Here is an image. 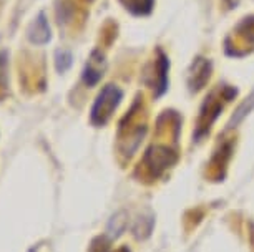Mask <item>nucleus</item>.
Returning a JSON list of instances; mask_svg holds the SVG:
<instances>
[{
    "mask_svg": "<svg viewBox=\"0 0 254 252\" xmlns=\"http://www.w3.org/2000/svg\"><path fill=\"white\" fill-rule=\"evenodd\" d=\"M123 92L117 85H107L103 87L102 92L98 93L97 100H95L92 106V115L90 120L95 126H103L110 121V118L118 108V104L122 103Z\"/></svg>",
    "mask_w": 254,
    "mask_h": 252,
    "instance_id": "nucleus-1",
    "label": "nucleus"
},
{
    "mask_svg": "<svg viewBox=\"0 0 254 252\" xmlns=\"http://www.w3.org/2000/svg\"><path fill=\"white\" fill-rule=\"evenodd\" d=\"M175 161H176V154L171 150H168L166 146H155L146 154V164L155 176H160Z\"/></svg>",
    "mask_w": 254,
    "mask_h": 252,
    "instance_id": "nucleus-2",
    "label": "nucleus"
},
{
    "mask_svg": "<svg viewBox=\"0 0 254 252\" xmlns=\"http://www.w3.org/2000/svg\"><path fill=\"white\" fill-rule=\"evenodd\" d=\"M103 70H105V60L102 53L98 51H93L92 56H90L88 63L85 65L83 70V82L87 87H95L103 77Z\"/></svg>",
    "mask_w": 254,
    "mask_h": 252,
    "instance_id": "nucleus-3",
    "label": "nucleus"
},
{
    "mask_svg": "<svg viewBox=\"0 0 254 252\" xmlns=\"http://www.w3.org/2000/svg\"><path fill=\"white\" fill-rule=\"evenodd\" d=\"M28 40L35 45H45L50 40V27L44 13H40L28 28Z\"/></svg>",
    "mask_w": 254,
    "mask_h": 252,
    "instance_id": "nucleus-4",
    "label": "nucleus"
},
{
    "mask_svg": "<svg viewBox=\"0 0 254 252\" xmlns=\"http://www.w3.org/2000/svg\"><path fill=\"white\" fill-rule=\"evenodd\" d=\"M127 224H128V214L125 211H120L117 212L115 216L110 219V224H108V236L112 237H118L122 232L127 229Z\"/></svg>",
    "mask_w": 254,
    "mask_h": 252,
    "instance_id": "nucleus-5",
    "label": "nucleus"
},
{
    "mask_svg": "<svg viewBox=\"0 0 254 252\" xmlns=\"http://www.w3.org/2000/svg\"><path fill=\"white\" fill-rule=\"evenodd\" d=\"M168 68H170V61L163 53H160V61H158V77H160V82H158L156 87V95L160 97L166 92L168 88Z\"/></svg>",
    "mask_w": 254,
    "mask_h": 252,
    "instance_id": "nucleus-6",
    "label": "nucleus"
},
{
    "mask_svg": "<svg viewBox=\"0 0 254 252\" xmlns=\"http://www.w3.org/2000/svg\"><path fill=\"white\" fill-rule=\"evenodd\" d=\"M125 5L135 15H146L153 8V0H123Z\"/></svg>",
    "mask_w": 254,
    "mask_h": 252,
    "instance_id": "nucleus-7",
    "label": "nucleus"
},
{
    "mask_svg": "<svg viewBox=\"0 0 254 252\" xmlns=\"http://www.w3.org/2000/svg\"><path fill=\"white\" fill-rule=\"evenodd\" d=\"M55 65H57V70L62 71V73L68 70L70 65H71V53H70V51H65V50H59V51H57Z\"/></svg>",
    "mask_w": 254,
    "mask_h": 252,
    "instance_id": "nucleus-8",
    "label": "nucleus"
},
{
    "mask_svg": "<svg viewBox=\"0 0 254 252\" xmlns=\"http://www.w3.org/2000/svg\"><path fill=\"white\" fill-rule=\"evenodd\" d=\"M90 252H110V242L107 237H97L90 246Z\"/></svg>",
    "mask_w": 254,
    "mask_h": 252,
    "instance_id": "nucleus-9",
    "label": "nucleus"
},
{
    "mask_svg": "<svg viewBox=\"0 0 254 252\" xmlns=\"http://www.w3.org/2000/svg\"><path fill=\"white\" fill-rule=\"evenodd\" d=\"M120 252H128L127 249H122V251H120Z\"/></svg>",
    "mask_w": 254,
    "mask_h": 252,
    "instance_id": "nucleus-10",
    "label": "nucleus"
}]
</instances>
